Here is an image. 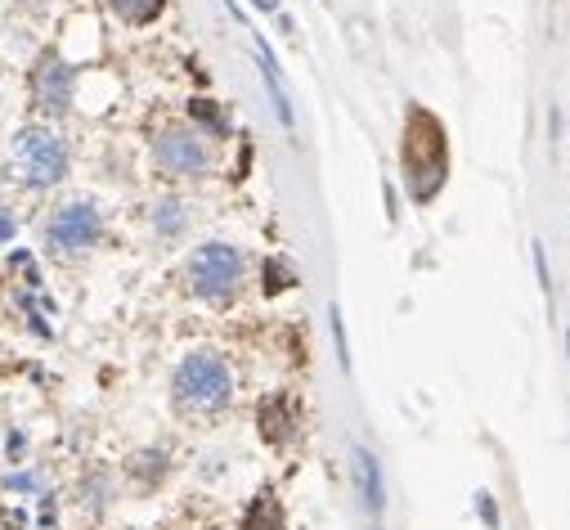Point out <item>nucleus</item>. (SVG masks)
Segmentation results:
<instances>
[{"label": "nucleus", "mask_w": 570, "mask_h": 530, "mask_svg": "<svg viewBox=\"0 0 570 530\" xmlns=\"http://www.w3.org/2000/svg\"><path fill=\"white\" fill-rule=\"evenodd\" d=\"M400 167L404 185L417 203H432L450 176V149H445V126L426 108H409L404 117V140H400Z\"/></svg>", "instance_id": "obj_1"}, {"label": "nucleus", "mask_w": 570, "mask_h": 530, "mask_svg": "<svg viewBox=\"0 0 570 530\" xmlns=\"http://www.w3.org/2000/svg\"><path fill=\"white\" fill-rule=\"evenodd\" d=\"M171 401L180 414H220L234 401V373L220 351H189L171 373Z\"/></svg>", "instance_id": "obj_2"}, {"label": "nucleus", "mask_w": 570, "mask_h": 530, "mask_svg": "<svg viewBox=\"0 0 570 530\" xmlns=\"http://www.w3.org/2000/svg\"><path fill=\"white\" fill-rule=\"evenodd\" d=\"M10 163H14V176L23 189H55L68 180L72 171V154H68V140L59 136L55 126L46 121H23L14 130V149H10Z\"/></svg>", "instance_id": "obj_3"}, {"label": "nucleus", "mask_w": 570, "mask_h": 530, "mask_svg": "<svg viewBox=\"0 0 570 530\" xmlns=\"http://www.w3.org/2000/svg\"><path fill=\"white\" fill-rule=\"evenodd\" d=\"M185 279L194 288V297L229 302L243 288V279H247V261H243V252L234 243H203L185 261Z\"/></svg>", "instance_id": "obj_4"}, {"label": "nucleus", "mask_w": 570, "mask_h": 530, "mask_svg": "<svg viewBox=\"0 0 570 530\" xmlns=\"http://www.w3.org/2000/svg\"><path fill=\"white\" fill-rule=\"evenodd\" d=\"M99 238H104V216H99V207H95L90 198L59 203V207H50V216L41 220V247L55 252V256L90 252Z\"/></svg>", "instance_id": "obj_5"}, {"label": "nucleus", "mask_w": 570, "mask_h": 530, "mask_svg": "<svg viewBox=\"0 0 570 530\" xmlns=\"http://www.w3.org/2000/svg\"><path fill=\"white\" fill-rule=\"evenodd\" d=\"M154 163L163 176H176V180H198L212 171V149L207 140L198 136L194 126H167L158 130L154 140Z\"/></svg>", "instance_id": "obj_6"}, {"label": "nucleus", "mask_w": 570, "mask_h": 530, "mask_svg": "<svg viewBox=\"0 0 570 530\" xmlns=\"http://www.w3.org/2000/svg\"><path fill=\"white\" fill-rule=\"evenodd\" d=\"M28 90H32L37 112L63 117L72 108V99H77V68L68 59H59V55H41L32 63V72H28Z\"/></svg>", "instance_id": "obj_7"}, {"label": "nucleus", "mask_w": 570, "mask_h": 530, "mask_svg": "<svg viewBox=\"0 0 570 530\" xmlns=\"http://www.w3.org/2000/svg\"><path fill=\"white\" fill-rule=\"evenodd\" d=\"M351 472H355V490H360V503L368 512H382L386 508V485H382V463L373 450L355 445L351 450Z\"/></svg>", "instance_id": "obj_8"}, {"label": "nucleus", "mask_w": 570, "mask_h": 530, "mask_svg": "<svg viewBox=\"0 0 570 530\" xmlns=\"http://www.w3.org/2000/svg\"><path fill=\"white\" fill-rule=\"evenodd\" d=\"M256 419H261V436H265L269 445H283V441L293 436V405L283 401V395H269Z\"/></svg>", "instance_id": "obj_9"}, {"label": "nucleus", "mask_w": 570, "mask_h": 530, "mask_svg": "<svg viewBox=\"0 0 570 530\" xmlns=\"http://www.w3.org/2000/svg\"><path fill=\"white\" fill-rule=\"evenodd\" d=\"M189 229V207L180 198H158L154 203V234L158 238H180Z\"/></svg>", "instance_id": "obj_10"}, {"label": "nucleus", "mask_w": 570, "mask_h": 530, "mask_svg": "<svg viewBox=\"0 0 570 530\" xmlns=\"http://www.w3.org/2000/svg\"><path fill=\"white\" fill-rule=\"evenodd\" d=\"M108 10L130 28H149L167 10V0H108Z\"/></svg>", "instance_id": "obj_11"}, {"label": "nucleus", "mask_w": 570, "mask_h": 530, "mask_svg": "<svg viewBox=\"0 0 570 530\" xmlns=\"http://www.w3.org/2000/svg\"><path fill=\"white\" fill-rule=\"evenodd\" d=\"M243 530H288V521H283V508L274 494H261L252 499L247 517H243Z\"/></svg>", "instance_id": "obj_12"}, {"label": "nucleus", "mask_w": 570, "mask_h": 530, "mask_svg": "<svg viewBox=\"0 0 570 530\" xmlns=\"http://www.w3.org/2000/svg\"><path fill=\"white\" fill-rule=\"evenodd\" d=\"M189 112H194V121H203L207 126V136H229V117L220 112V104L216 99H189Z\"/></svg>", "instance_id": "obj_13"}, {"label": "nucleus", "mask_w": 570, "mask_h": 530, "mask_svg": "<svg viewBox=\"0 0 570 530\" xmlns=\"http://www.w3.org/2000/svg\"><path fill=\"white\" fill-rule=\"evenodd\" d=\"M297 284V271H293V265L288 261H278V256H269L265 261V293L274 297V293H288Z\"/></svg>", "instance_id": "obj_14"}, {"label": "nucleus", "mask_w": 570, "mask_h": 530, "mask_svg": "<svg viewBox=\"0 0 570 530\" xmlns=\"http://www.w3.org/2000/svg\"><path fill=\"white\" fill-rule=\"evenodd\" d=\"M14 238H19V216H14L6 203H0V247L14 243Z\"/></svg>", "instance_id": "obj_15"}, {"label": "nucleus", "mask_w": 570, "mask_h": 530, "mask_svg": "<svg viewBox=\"0 0 570 530\" xmlns=\"http://www.w3.org/2000/svg\"><path fill=\"white\" fill-rule=\"evenodd\" d=\"M333 337H337V355H342V369H351V351H346V328H342V311L333 306Z\"/></svg>", "instance_id": "obj_16"}, {"label": "nucleus", "mask_w": 570, "mask_h": 530, "mask_svg": "<svg viewBox=\"0 0 570 530\" xmlns=\"http://www.w3.org/2000/svg\"><path fill=\"white\" fill-rule=\"evenodd\" d=\"M256 10H265V14H278V0H252Z\"/></svg>", "instance_id": "obj_17"}]
</instances>
